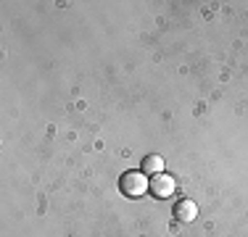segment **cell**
<instances>
[{
  "instance_id": "6da1fadb",
  "label": "cell",
  "mask_w": 248,
  "mask_h": 237,
  "mask_svg": "<svg viewBox=\"0 0 248 237\" xmlns=\"http://www.w3.org/2000/svg\"><path fill=\"white\" fill-rule=\"evenodd\" d=\"M119 190H122V195H127V198H143V195L151 190V182H148V177H145L143 171H124L122 179H119Z\"/></svg>"
},
{
  "instance_id": "7a4b0ae2",
  "label": "cell",
  "mask_w": 248,
  "mask_h": 237,
  "mask_svg": "<svg viewBox=\"0 0 248 237\" xmlns=\"http://www.w3.org/2000/svg\"><path fill=\"white\" fill-rule=\"evenodd\" d=\"M174 190H177V182H174L172 174H164V171H161V174H156L151 179V193L156 195V198H161V200L172 198Z\"/></svg>"
},
{
  "instance_id": "3957f363",
  "label": "cell",
  "mask_w": 248,
  "mask_h": 237,
  "mask_svg": "<svg viewBox=\"0 0 248 237\" xmlns=\"http://www.w3.org/2000/svg\"><path fill=\"white\" fill-rule=\"evenodd\" d=\"M174 216H177V222H182V224L196 222V216H198V206H196V200H190V198L180 200V203L174 206Z\"/></svg>"
},
{
  "instance_id": "277c9868",
  "label": "cell",
  "mask_w": 248,
  "mask_h": 237,
  "mask_svg": "<svg viewBox=\"0 0 248 237\" xmlns=\"http://www.w3.org/2000/svg\"><path fill=\"white\" fill-rule=\"evenodd\" d=\"M140 171H143V174H153V177L161 174V171H164V158H161V156H148V158H143V169H140Z\"/></svg>"
}]
</instances>
